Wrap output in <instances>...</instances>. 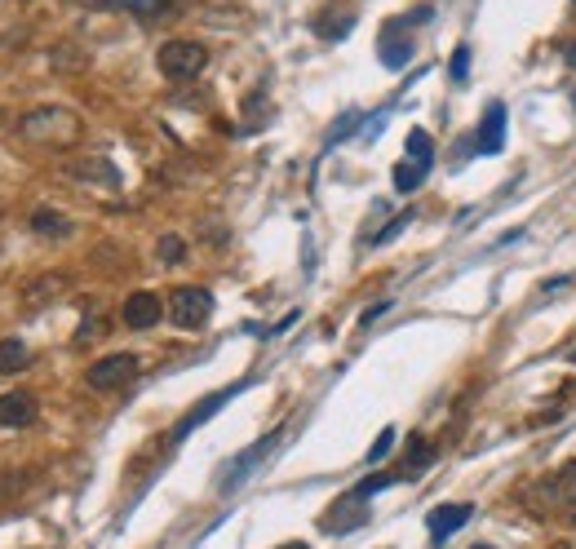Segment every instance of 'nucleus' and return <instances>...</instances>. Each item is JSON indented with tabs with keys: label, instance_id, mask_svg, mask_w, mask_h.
Returning a JSON list of instances; mask_svg holds the SVG:
<instances>
[{
	"label": "nucleus",
	"instance_id": "f257e3e1",
	"mask_svg": "<svg viewBox=\"0 0 576 549\" xmlns=\"http://www.w3.org/2000/svg\"><path fill=\"white\" fill-rule=\"evenodd\" d=\"M18 133L40 147H71L80 138V116L67 107H36L18 120Z\"/></svg>",
	"mask_w": 576,
	"mask_h": 549
},
{
	"label": "nucleus",
	"instance_id": "f03ea898",
	"mask_svg": "<svg viewBox=\"0 0 576 549\" xmlns=\"http://www.w3.org/2000/svg\"><path fill=\"white\" fill-rule=\"evenodd\" d=\"M280 439H284V426H280V430H271V434H262V439H257L253 448H244L240 457L226 461V465H222V474H218V492H222V496L240 492L244 483H249V474H253L257 465H262V461L275 452V443H280Z\"/></svg>",
	"mask_w": 576,
	"mask_h": 549
},
{
	"label": "nucleus",
	"instance_id": "7ed1b4c3",
	"mask_svg": "<svg viewBox=\"0 0 576 549\" xmlns=\"http://www.w3.org/2000/svg\"><path fill=\"white\" fill-rule=\"evenodd\" d=\"M156 62L169 80H195L204 67H209V49H204L200 40H164Z\"/></svg>",
	"mask_w": 576,
	"mask_h": 549
},
{
	"label": "nucleus",
	"instance_id": "20e7f679",
	"mask_svg": "<svg viewBox=\"0 0 576 549\" xmlns=\"http://www.w3.org/2000/svg\"><path fill=\"white\" fill-rule=\"evenodd\" d=\"M209 315H213V293H209V288H195V284L173 288L169 319L178 328H200V324H209Z\"/></svg>",
	"mask_w": 576,
	"mask_h": 549
},
{
	"label": "nucleus",
	"instance_id": "39448f33",
	"mask_svg": "<svg viewBox=\"0 0 576 549\" xmlns=\"http://www.w3.org/2000/svg\"><path fill=\"white\" fill-rule=\"evenodd\" d=\"M240 390H249V381H240V386H226V390H213V395H204V399H200V403H195V408L187 412V417H182L178 426H173L169 439H173V443H182L191 430H200L209 417H218V408H222V403H231L235 395H240Z\"/></svg>",
	"mask_w": 576,
	"mask_h": 549
},
{
	"label": "nucleus",
	"instance_id": "423d86ee",
	"mask_svg": "<svg viewBox=\"0 0 576 549\" xmlns=\"http://www.w3.org/2000/svg\"><path fill=\"white\" fill-rule=\"evenodd\" d=\"M133 377H138V359L133 355H107L85 372L89 390H120V386H129Z\"/></svg>",
	"mask_w": 576,
	"mask_h": 549
},
{
	"label": "nucleus",
	"instance_id": "0eeeda50",
	"mask_svg": "<svg viewBox=\"0 0 576 549\" xmlns=\"http://www.w3.org/2000/svg\"><path fill=\"white\" fill-rule=\"evenodd\" d=\"M36 417H40L36 395H27V390H9V395H0V426L23 430V426H32Z\"/></svg>",
	"mask_w": 576,
	"mask_h": 549
},
{
	"label": "nucleus",
	"instance_id": "6e6552de",
	"mask_svg": "<svg viewBox=\"0 0 576 549\" xmlns=\"http://www.w3.org/2000/svg\"><path fill=\"white\" fill-rule=\"evenodd\" d=\"M120 319H125L129 328H138V333H142V328H156L164 319V302L156 293H133L125 302V310H120Z\"/></svg>",
	"mask_w": 576,
	"mask_h": 549
},
{
	"label": "nucleus",
	"instance_id": "1a4fd4ad",
	"mask_svg": "<svg viewBox=\"0 0 576 549\" xmlns=\"http://www.w3.org/2000/svg\"><path fill=\"white\" fill-rule=\"evenodd\" d=\"M470 514H475V505H435V510H430V536H435V541H444V536H452V532H461V527L470 523Z\"/></svg>",
	"mask_w": 576,
	"mask_h": 549
},
{
	"label": "nucleus",
	"instance_id": "9d476101",
	"mask_svg": "<svg viewBox=\"0 0 576 549\" xmlns=\"http://www.w3.org/2000/svg\"><path fill=\"white\" fill-rule=\"evenodd\" d=\"M404 27L408 23H386V31H382V62L390 71H399V67L413 62V40L404 36Z\"/></svg>",
	"mask_w": 576,
	"mask_h": 549
},
{
	"label": "nucleus",
	"instance_id": "9b49d317",
	"mask_svg": "<svg viewBox=\"0 0 576 549\" xmlns=\"http://www.w3.org/2000/svg\"><path fill=\"white\" fill-rule=\"evenodd\" d=\"M475 147L483 155H497L501 147H506V107H501V102H492V107H488V116H483V124H479Z\"/></svg>",
	"mask_w": 576,
	"mask_h": 549
},
{
	"label": "nucleus",
	"instance_id": "f8f14e48",
	"mask_svg": "<svg viewBox=\"0 0 576 549\" xmlns=\"http://www.w3.org/2000/svg\"><path fill=\"white\" fill-rule=\"evenodd\" d=\"M63 293H67V275H40V279H32V284L23 288V302L27 306H49V302H58Z\"/></svg>",
	"mask_w": 576,
	"mask_h": 549
},
{
	"label": "nucleus",
	"instance_id": "ddd939ff",
	"mask_svg": "<svg viewBox=\"0 0 576 549\" xmlns=\"http://www.w3.org/2000/svg\"><path fill=\"white\" fill-rule=\"evenodd\" d=\"M32 231L45 235V240H67V235H71V217L58 213V209H36L32 213Z\"/></svg>",
	"mask_w": 576,
	"mask_h": 549
},
{
	"label": "nucleus",
	"instance_id": "4468645a",
	"mask_svg": "<svg viewBox=\"0 0 576 549\" xmlns=\"http://www.w3.org/2000/svg\"><path fill=\"white\" fill-rule=\"evenodd\" d=\"M71 178H80V182H102V186H120V173L111 169L107 160H80V164H71Z\"/></svg>",
	"mask_w": 576,
	"mask_h": 549
},
{
	"label": "nucleus",
	"instance_id": "2eb2a0df",
	"mask_svg": "<svg viewBox=\"0 0 576 549\" xmlns=\"http://www.w3.org/2000/svg\"><path fill=\"white\" fill-rule=\"evenodd\" d=\"M27 364H32V350H27V341H18V337L0 341V372H23Z\"/></svg>",
	"mask_w": 576,
	"mask_h": 549
},
{
	"label": "nucleus",
	"instance_id": "dca6fc26",
	"mask_svg": "<svg viewBox=\"0 0 576 549\" xmlns=\"http://www.w3.org/2000/svg\"><path fill=\"white\" fill-rule=\"evenodd\" d=\"M426 169L430 164H395V191L399 195H413L421 182H426Z\"/></svg>",
	"mask_w": 576,
	"mask_h": 549
},
{
	"label": "nucleus",
	"instance_id": "f3484780",
	"mask_svg": "<svg viewBox=\"0 0 576 549\" xmlns=\"http://www.w3.org/2000/svg\"><path fill=\"white\" fill-rule=\"evenodd\" d=\"M120 9H129V14H138V18H160L173 9V0H125Z\"/></svg>",
	"mask_w": 576,
	"mask_h": 549
},
{
	"label": "nucleus",
	"instance_id": "a211bd4d",
	"mask_svg": "<svg viewBox=\"0 0 576 549\" xmlns=\"http://www.w3.org/2000/svg\"><path fill=\"white\" fill-rule=\"evenodd\" d=\"M408 155H413L417 164H430V155H435V142H430L426 129H413V133H408Z\"/></svg>",
	"mask_w": 576,
	"mask_h": 549
},
{
	"label": "nucleus",
	"instance_id": "6ab92c4d",
	"mask_svg": "<svg viewBox=\"0 0 576 549\" xmlns=\"http://www.w3.org/2000/svg\"><path fill=\"white\" fill-rule=\"evenodd\" d=\"M390 483H399V479H395V474H373V479H364V483H359V488H355L351 496H355V501H368V496H373V492H382V488H390Z\"/></svg>",
	"mask_w": 576,
	"mask_h": 549
},
{
	"label": "nucleus",
	"instance_id": "aec40b11",
	"mask_svg": "<svg viewBox=\"0 0 576 549\" xmlns=\"http://www.w3.org/2000/svg\"><path fill=\"white\" fill-rule=\"evenodd\" d=\"M435 461V448H430L426 439H413V448H408V470H421V465Z\"/></svg>",
	"mask_w": 576,
	"mask_h": 549
},
{
	"label": "nucleus",
	"instance_id": "412c9836",
	"mask_svg": "<svg viewBox=\"0 0 576 549\" xmlns=\"http://www.w3.org/2000/svg\"><path fill=\"white\" fill-rule=\"evenodd\" d=\"M390 448H395V430L386 426L382 434H377L373 448H368V461H373V465H377V461H386V457H390Z\"/></svg>",
	"mask_w": 576,
	"mask_h": 549
},
{
	"label": "nucleus",
	"instance_id": "4be33fe9",
	"mask_svg": "<svg viewBox=\"0 0 576 549\" xmlns=\"http://www.w3.org/2000/svg\"><path fill=\"white\" fill-rule=\"evenodd\" d=\"M448 76L457 80V85H461V80L470 76V45H457V54H452V67H448Z\"/></svg>",
	"mask_w": 576,
	"mask_h": 549
},
{
	"label": "nucleus",
	"instance_id": "5701e85b",
	"mask_svg": "<svg viewBox=\"0 0 576 549\" xmlns=\"http://www.w3.org/2000/svg\"><path fill=\"white\" fill-rule=\"evenodd\" d=\"M182 253H187V244H182L178 235H164V240H160V257H164V262H182Z\"/></svg>",
	"mask_w": 576,
	"mask_h": 549
},
{
	"label": "nucleus",
	"instance_id": "b1692460",
	"mask_svg": "<svg viewBox=\"0 0 576 549\" xmlns=\"http://www.w3.org/2000/svg\"><path fill=\"white\" fill-rule=\"evenodd\" d=\"M408 222H413V213L395 217V222H390V226H386V231H382V235H377V240H373V244H390V240H395V235H399V231H404V226H408Z\"/></svg>",
	"mask_w": 576,
	"mask_h": 549
},
{
	"label": "nucleus",
	"instance_id": "393cba45",
	"mask_svg": "<svg viewBox=\"0 0 576 549\" xmlns=\"http://www.w3.org/2000/svg\"><path fill=\"white\" fill-rule=\"evenodd\" d=\"M98 333H102V319H85V324H80V333H76V341H98Z\"/></svg>",
	"mask_w": 576,
	"mask_h": 549
},
{
	"label": "nucleus",
	"instance_id": "a878e982",
	"mask_svg": "<svg viewBox=\"0 0 576 549\" xmlns=\"http://www.w3.org/2000/svg\"><path fill=\"white\" fill-rule=\"evenodd\" d=\"M386 310H390V302H377V306H368V310H364V315H359V324H364V328H368V324H373V319H377V315H386Z\"/></svg>",
	"mask_w": 576,
	"mask_h": 549
},
{
	"label": "nucleus",
	"instance_id": "bb28decb",
	"mask_svg": "<svg viewBox=\"0 0 576 549\" xmlns=\"http://www.w3.org/2000/svg\"><path fill=\"white\" fill-rule=\"evenodd\" d=\"M568 62H572V67H576V45H568Z\"/></svg>",
	"mask_w": 576,
	"mask_h": 549
},
{
	"label": "nucleus",
	"instance_id": "cd10ccee",
	"mask_svg": "<svg viewBox=\"0 0 576 549\" xmlns=\"http://www.w3.org/2000/svg\"><path fill=\"white\" fill-rule=\"evenodd\" d=\"M280 549H306V545H297V541H293V545H280Z\"/></svg>",
	"mask_w": 576,
	"mask_h": 549
},
{
	"label": "nucleus",
	"instance_id": "c85d7f7f",
	"mask_svg": "<svg viewBox=\"0 0 576 549\" xmlns=\"http://www.w3.org/2000/svg\"><path fill=\"white\" fill-rule=\"evenodd\" d=\"M470 549H492V545H470Z\"/></svg>",
	"mask_w": 576,
	"mask_h": 549
},
{
	"label": "nucleus",
	"instance_id": "c756f323",
	"mask_svg": "<svg viewBox=\"0 0 576 549\" xmlns=\"http://www.w3.org/2000/svg\"><path fill=\"white\" fill-rule=\"evenodd\" d=\"M572 364H576V350H572Z\"/></svg>",
	"mask_w": 576,
	"mask_h": 549
},
{
	"label": "nucleus",
	"instance_id": "7c9ffc66",
	"mask_svg": "<svg viewBox=\"0 0 576 549\" xmlns=\"http://www.w3.org/2000/svg\"><path fill=\"white\" fill-rule=\"evenodd\" d=\"M572 514H576V505H572Z\"/></svg>",
	"mask_w": 576,
	"mask_h": 549
}]
</instances>
